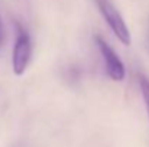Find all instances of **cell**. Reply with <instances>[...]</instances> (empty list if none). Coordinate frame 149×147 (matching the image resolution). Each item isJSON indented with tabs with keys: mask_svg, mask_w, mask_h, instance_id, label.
Here are the masks:
<instances>
[{
	"mask_svg": "<svg viewBox=\"0 0 149 147\" xmlns=\"http://www.w3.org/2000/svg\"><path fill=\"white\" fill-rule=\"evenodd\" d=\"M96 4H97L100 14L103 16L104 22L109 25L111 32L116 35V38L123 45L129 46L132 42V38H130L129 28H127L123 16L120 14V12L113 6V3L110 0H96Z\"/></svg>",
	"mask_w": 149,
	"mask_h": 147,
	"instance_id": "6da1fadb",
	"label": "cell"
},
{
	"mask_svg": "<svg viewBox=\"0 0 149 147\" xmlns=\"http://www.w3.org/2000/svg\"><path fill=\"white\" fill-rule=\"evenodd\" d=\"M96 41V45L99 48L100 53L103 56V61H104V66H106V74L107 77L114 81V82H122L126 77V68H125V63L122 62V59L119 58V55L114 52V49L111 48L101 36H96L94 38Z\"/></svg>",
	"mask_w": 149,
	"mask_h": 147,
	"instance_id": "7a4b0ae2",
	"label": "cell"
},
{
	"mask_svg": "<svg viewBox=\"0 0 149 147\" xmlns=\"http://www.w3.org/2000/svg\"><path fill=\"white\" fill-rule=\"evenodd\" d=\"M31 56H32L31 38L23 29H19V35L16 38L13 52H12V69H13L15 75L20 77L25 74V71L29 65Z\"/></svg>",
	"mask_w": 149,
	"mask_h": 147,
	"instance_id": "3957f363",
	"label": "cell"
},
{
	"mask_svg": "<svg viewBox=\"0 0 149 147\" xmlns=\"http://www.w3.org/2000/svg\"><path fill=\"white\" fill-rule=\"evenodd\" d=\"M139 87H141V92H142V97H143V102H145L149 118V79L146 77H143V75L139 77Z\"/></svg>",
	"mask_w": 149,
	"mask_h": 147,
	"instance_id": "277c9868",
	"label": "cell"
},
{
	"mask_svg": "<svg viewBox=\"0 0 149 147\" xmlns=\"http://www.w3.org/2000/svg\"><path fill=\"white\" fill-rule=\"evenodd\" d=\"M0 39H1V32H0Z\"/></svg>",
	"mask_w": 149,
	"mask_h": 147,
	"instance_id": "5b68a950",
	"label": "cell"
}]
</instances>
